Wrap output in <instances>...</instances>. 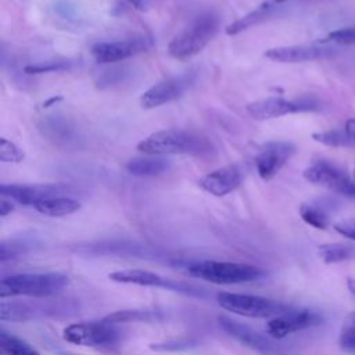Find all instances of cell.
<instances>
[{
	"mask_svg": "<svg viewBox=\"0 0 355 355\" xmlns=\"http://www.w3.org/2000/svg\"><path fill=\"white\" fill-rule=\"evenodd\" d=\"M137 150L148 155L186 154L193 157H208L215 151L208 137L183 129L158 130L143 139Z\"/></svg>",
	"mask_w": 355,
	"mask_h": 355,
	"instance_id": "obj_1",
	"label": "cell"
},
{
	"mask_svg": "<svg viewBox=\"0 0 355 355\" xmlns=\"http://www.w3.org/2000/svg\"><path fill=\"white\" fill-rule=\"evenodd\" d=\"M69 279L62 273H18L3 277L0 282V298L49 297L68 286Z\"/></svg>",
	"mask_w": 355,
	"mask_h": 355,
	"instance_id": "obj_2",
	"label": "cell"
},
{
	"mask_svg": "<svg viewBox=\"0 0 355 355\" xmlns=\"http://www.w3.org/2000/svg\"><path fill=\"white\" fill-rule=\"evenodd\" d=\"M219 19L212 12L201 14L194 22L176 35L168 44V54L176 60H187L198 54L215 36Z\"/></svg>",
	"mask_w": 355,
	"mask_h": 355,
	"instance_id": "obj_3",
	"label": "cell"
},
{
	"mask_svg": "<svg viewBox=\"0 0 355 355\" xmlns=\"http://www.w3.org/2000/svg\"><path fill=\"white\" fill-rule=\"evenodd\" d=\"M186 270L196 277L215 284L247 283L263 276V270L255 265L220 261L191 262L187 265Z\"/></svg>",
	"mask_w": 355,
	"mask_h": 355,
	"instance_id": "obj_4",
	"label": "cell"
},
{
	"mask_svg": "<svg viewBox=\"0 0 355 355\" xmlns=\"http://www.w3.org/2000/svg\"><path fill=\"white\" fill-rule=\"evenodd\" d=\"M216 300L218 304L229 312L257 319H272L293 309L291 306L270 298L240 293L222 291L218 294Z\"/></svg>",
	"mask_w": 355,
	"mask_h": 355,
	"instance_id": "obj_5",
	"label": "cell"
},
{
	"mask_svg": "<svg viewBox=\"0 0 355 355\" xmlns=\"http://www.w3.org/2000/svg\"><path fill=\"white\" fill-rule=\"evenodd\" d=\"M320 108L322 105L319 100L309 96H302L293 100L270 96L262 100L252 101L245 107L250 116L257 121H266V119L279 118V116H283L287 114H295V112L319 111Z\"/></svg>",
	"mask_w": 355,
	"mask_h": 355,
	"instance_id": "obj_6",
	"label": "cell"
},
{
	"mask_svg": "<svg viewBox=\"0 0 355 355\" xmlns=\"http://www.w3.org/2000/svg\"><path fill=\"white\" fill-rule=\"evenodd\" d=\"M218 323L220 329L243 345L262 354V355H283L286 352L284 347L272 340V337H266L261 334L258 330L252 329L248 324L240 323L229 316H219Z\"/></svg>",
	"mask_w": 355,
	"mask_h": 355,
	"instance_id": "obj_7",
	"label": "cell"
},
{
	"mask_svg": "<svg viewBox=\"0 0 355 355\" xmlns=\"http://www.w3.org/2000/svg\"><path fill=\"white\" fill-rule=\"evenodd\" d=\"M62 337L65 341L82 347H103L111 345L119 338V331L114 324L101 322L73 323L64 329Z\"/></svg>",
	"mask_w": 355,
	"mask_h": 355,
	"instance_id": "obj_8",
	"label": "cell"
},
{
	"mask_svg": "<svg viewBox=\"0 0 355 355\" xmlns=\"http://www.w3.org/2000/svg\"><path fill=\"white\" fill-rule=\"evenodd\" d=\"M304 178L318 186L326 187L337 194L355 197V182L337 165L330 161H315L304 171Z\"/></svg>",
	"mask_w": 355,
	"mask_h": 355,
	"instance_id": "obj_9",
	"label": "cell"
},
{
	"mask_svg": "<svg viewBox=\"0 0 355 355\" xmlns=\"http://www.w3.org/2000/svg\"><path fill=\"white\" fill-rule=\"evenodd\" d=\"M196 80V72L194 71H186L180 75L164 79L150 89H147L141 98V107L143 108H155L162 104L171 103L176 98H179Z\"/></svg>",
	"mask_w": 355,
	"mask_h": 355,
	"instance_id": "obj_10",
	"label": "cell"
},
{
	"mask_svg": "<svg viewBox=\"0 0 355 355\" xmlns=\"http://www.w3.org/2000/svg\"><path fill=\"white\" fill-rule=\"evenodd\" d=\"M75 189L68 184H0L1 197L11 198L12 201L33 207L39 201L61 197L68 193H73Z\"/></svg>",
	"mask_w": 355,
	"mask_h": 355,
	"instance_id": "obj_11",
	"label": "cell"
},
{
	"mask_svg": "<svg viewBox=\"0 0 355 355\" xmlns=\"http://www.w3.org/2000/svg\"><path fill=\"white\" fill-rule=\"evenodd\" d=\"M150 46L151 40L146 36H135L111 42H98L92 47V55L97 62L111 64L137 55L146 51Z\"/></svg>",
	"mask_w": 355,
	"mask_h": 355,
	"instance_id": "obj_12",
	"label": "cell"
},
{
	"mask_svg": "<svg viewBox=\"0 0 355 355\" xmlns=\"http://www.w3.org/2000/svg\"><path fill=\"white\" fill-rule=\"evenodd\" d=\"M297 147L287 140H272L262 144L257 157L255 168L261 179L270 180L294 155Z\"/></svg>",
	"mask_w": 355,
	"mask_h": 355,
	"instance_id": "obj_13",
	"label": "cell"
},
{
	"mask_svg": "<svg viewBox=\"0 0 355 355\" xmlns=\"http://www.w3.org/2000/svg\"><path fill=\"white\" fill-rule=\"evenodd\" d=\"M108 277L116 283L136 284V286H144V287H162V288L179 291V293H184L189 295H202L201 290H198L197 287H193L182 282H173L168 277H164L158 273L148 272V270H140V269L116 270L110 273Z\"/></svg>",
	"mask_w": 355,
	"mask_h": 355,
	"instance_id": "obj_14",
	"label": "cell"
},
{
	"mask_svg": "<svg viewBox=\"0 0 355 355\" xmlns=\"http://www.w3.org/2000/svg\"><path fill=\"white\" fill-rule=\"evenodd\" d=\"M319 323H322V316L319 313L308 309H291L283 315L269 319L266 323V331L273 340H280L291 333L318 326Z\"/></svg>",
	"mask_w": 355,
	"mask_h": 355,
	"instance_id": "obj_15",
	"label": "cell"
},
{
	"mask_svg": "<svg viewBox=\"0 0 355 355\" xmlns=\"http://www.w3.org/2000/svg\"><path fill=\"white\" fill-rule=\"evenodd\" d=\"M243 179V169L236 164H230L204 175L198 180V186L212 196L222 197L236 190L241 184Z\"/></svg>",
	"mask_w": 355,
	"mask_h": 355,
	"instance_id": "obj_16",
	"label": "cell"
},
{
	"mask_svg": "<svg viewBox=\"0 0 355 355\" xmlns=\"http://www.w3.org/2000/svg\"><path fill=\"white\" fill-rule=\"evenodd\" d=\"M334 53L333 47H323L315 44H297V46H282L273 47L265 51V57L276 62H304L318 58L329 57Z\"/></svg>",
	"mask_w": 355,
	"mask_h": 355,
	"instance_id": "obj_17",
	"label": "cell"
},
{
	"mask_svg": "<svg viewBox=\"0 0 355 355\" xmlns=\"http://www.w3.org/2000/svg\"><path fill=\"white\" fill-rule=\"evenodd\" d=\"M147 157H135L126 162V169L135 176H158L166 172L171 166V161L164 155H148Z\"/></svg>",
	"mask_w": 355,
	"mask_h": 355,
	"instance_id": "obj_18",
	"label": "cell"
},
{
	"mask_svg": "<svg viewBox=\"0 0 355 355\" xmlns=\"http://www.w3.org/2000/svg\"><path fill=\"white\" fill-rule=\"evenodd\" d=\"M33 208L46 216H65L80 209V202L75 198L61 196L39 201Z\"/></svg>",
	"mask_w": 355,
	"mask_h": 355,
	"instance_id": "obj_19",
	"label": "cell"
},
{
	"mask_svg": "<svg viewBox=\"0 0 355 355\" xmlns=\"http://www.w3.org/2000/svg\"><path fill=\"white\" fill-rule=\"evenodd\" d=\"M275 7H276V6H272V4L266 3V1H263L262 4H259V6H258L255 10H252L251 12L245 14L244 17L239 18V19L234 21L233 24L227 25L226 29H225V32L232 36V35H237V33H240V32H243V31H245V29H248V28H251V26H254V25L261 24L262 21H265V19L272 14V11H273Z\"/></svg>",
	"mask_w": 355,
	"mask_h": 355,
	"instance_id": "obj_20",
	"label": "cell"
},
{
	"mask_svg": "<svg viewBox=\"0 0 355 355\" xmlns=\"http://www.w3.org/2000/svg\"><path fill=\"white\" fill-rule=\"evenodd\" d=\"M318 254L324 263H337L355 258V244L329 243L318 247Z\"/></svg>",
	"mask_w": 355,
	"mask_h": 355,
	"instance_id": "obj_21",
	"label": "cell"
},
{
	"mask_svg": "<svg viewBox=\"0 0 355 355\" xmlns=\"http://www.w3.org/2000/svg\"><path fill=\"white\" fill-rule=\"evenodd\" d=\"M161 313L154 311H139V309H128V311H116L107 315L103 320L111 324L116 323H130V322H154L161 319Z\"/></svg>",
	"mask_w": 355,
	"mask_h": 355,
	"instance_id": "obj_22",
	"label": "cell"
},
{
	"mask_svg": "<svg viewBox=\"0 0 355 355\" xmlns=\"http://www.w3.org/2000/svg\"><path fill=\"white\" fill-rule=\"evenodd\" d=\"M0 352L3 355H40L26 341L15 337L6 330H0Z\"/></svg>",
	"mask_w": 355,
	"mask_h": 355,
	"instance_id": "obj_23",
	"label": "cell"
},
{
	"mask_svg": "<svg viewBox=\"0 0 355 355\" xmlns=\"http://www.w3.org/2000/svg\"><path fill=\"white\" fill-rule=\"evenodd\" d=\"M300 216L305 223L315 229L326 230L329 227V215L326 212V208L320 204H302L300 207Z\"/></svg>",
	"mask_w": 355,
	"mask_h": 355,
	"instance_id": "obj_24",
	"label": "cell"
},
{
	"mask_svg": "<svg viewBox=\"0 0 355 355\" xmlns=\"http://www.w3.org/2000/svg\"><path fill=\"white\" fill-rule=\"evenodd\" d=\"M312 139L327 147H348L354 146L355 140L347 133L345 129H330L312 133Z\"/></svg>",
	"mask_w": 355,
	"mask_h": 355,
	"instance_id": "obj_25",
	"label": "cell"
},
{
	"mask_svg": "<svg viewBox=\"0 0 355 355\" xmlns=\"http://www.w3.org/2000/svg\"><path fill=\"white\" fill-rule=\"evenodd\" d=\"M33 318V309L24 302H7L0 304V319L12 322H25Z\"/></svg>",
	"mask_w": 355,
	"mask_h": 355,
	"instance_id": "obj_26",
	"label": "cell"
},
{
	"mask_svg": "<svg viewBox=\"0 0 355 355\" xmlns=\"http://www.w3.org/2000/svg\"><path fill=\"white\" fill-rule=\"evenodd\" d=\"M338 347L343 352L355 355V311L347 313L343 320L338 336Z\"/></svg>",
	"mask_w": 355,
	"mask_h": 355,
	"instance_id": "obj_27",
	"label": "cell"
},
{
	"mask_svg": "<svg viewBox=\"0 0 355 355\" xmlns=\"http://www.w3.org/2000/svg\"><path fill=\"white\" fill-rule=\"evenodd\" d=\"M71 68V61L68 60H50L36 64H29L24 68L25 73H46V72H58Z\"/></svg>",
	"mask_w": 355,
	"mask_h": 355,
	"instance_id": "obj_28",
	"label": "cell"
},
{
	"mask_svg": "<svg viewBox=\"0 0 355 355\" xmlns=\"http://www.w3.org/2000/svg\"><path fill=\"white\" fill-rule=\"evenodd\" d=\"M24 157L25 154L18 146L4 137L0 139V159L3 162H21Z\"/></svg>",
	"mask_w": 355,
	"mask_h": 355,
	"instance_id": "obj_29",
	"label": "cell"
},
{
	"mask_svg": "<svg viewBox=\"0 0 355 355\" xmlns=\"http://www.w3.org/2000/svg\"><path fill=\"white\" fill-rule=\"evenodd\" d=\"M334 42L338 44H354L355 43V26H345L327 33V36L320 40V43Z\"/></svg>",
	"mask_w": 355,
	"mask_h": 355,
	"instance_id": "obj_30",
	"label": "cell"
},
{
	"mask_svg": "<svg viewBox=\"0 0 355 355\" xmlns=\"http://www.w3.org/2000/svg\"><path fill=\"white\" fill-rule=\"evenodd\" d=\"M130 72L126 71L125 68H114L110 71H105V73L98 79V86L105 87V86H114L119 85L125 80H128Z\"/></svg>",
	"mask_w": 355,
	"mask_h": 355,
	"instance_id": "obj_31",
	"label": "cell"
},
{
	"mask_svg": "<svg viewBox=\"0 0 355 355\" xmlns=\"http://www.w3.org/2000/svg\"><path fill=\"white\" fill-rule=\"evenodd\" d=\"M334 230L337 233H340L341 236L354 240L355 241V218L354 219H347V220H341L338 223L334 225Z\"/></svg>",
	"mask_w": 355,
	"mask_h": 355,
	"instance_id": "obj_32",
	"label": "cell"
},
{
	"mask_svg": "<svg viewBox=\"0 0 355 355\" xmlns=\"http://www.w3.org/2000/svg\"><path fill=\"white\" fill-rule=\"evenodd\" d=\"M191 344L189 341H175V343H158L155 345H151V349L155 351H178L189 348Z\"/></svg>",
	"mask_w": 355,
	"mask_h": 355,
	"instance_id": "obj_33",
	"label": "cell"
},
{
	"mask_svg": "<svg viewBox=\"0 0 355 355\" xmlns=\"http://www.w3.org/2000/svg\"><path fill=\"white\" fill-rule=\"evenodd\" d=\"M22 251L21 245L18 244H7V243H1L0 244V261L4 262L7 258L15 257Z\"/></svg>",
	"mask_w": 355,
	"mask_h": 355,
	"instance_id": "obj_34",
	"label": "cell"
},
{
	"mask_svg": "<svg viewBox=\"0 0 355 355\" xmlns=\"http://www.w3.org/2000/svg\"><path fill=\"white\" fill-rule=\"evenodd\" d=\"M12 209H14V204H12L10 200H7L6 197H1V200H0V215H1V216H6V215H8Z\"/></svg>",
	"mask_w": 355,
	"mask_h": 355,
	"instance_id": "obj_35",
	"label": "cell"
},
{
	"mask_svg": "<svg viewBox=\"0 0 355 355\" xmlns=\"http://www.w3.org/2000/svg\"><path fill=\"white\" fill-rule=\"evenodd\" d=\"M345 130L355 140V118H351L345 122Z\"/></svg>",
	"mask_w": 355,
	"mask_h": 355,
	"instance_id": "obj_36",
	"label": "cell"
},
{
	"mask_svg": "<svg viewBox=\"0 0 355 355\" xmlns=\"http://www.w3.org/2000/svg\"><path fill=\"white\" fill-rule=\"evenodd\" d=\"M126 1L130 3L137 10H143L144 8V0H126Z\"/></svg>",
	"mask_w": 355,
	"mask_h": 355,
	"instance_id": "obj_37",
	"label": "cell"
},
{
	"mask_svg": "<svg viewBox=\"0 0 355 355\" xmlns=\"http://www.w3.org/2000/svg\"><path fill=\"white\" fill-rule=\"evenodd\" d=\"M347 287H348L349 293L355 294V277H348L347 279Z\"/></svg>",
	"mask_w": 355,
	"mask_h": 355,
	"instance_id": "obj_38",
	"label": "cell"
},
{
	"mask_svg": "<svg viewBox=\"0 0 355 355\" xmlns=\"http://www.w3.org/2000/svg\"><path fill=\"white\" fill-rule=\"evenodd\" d=\"M265 1L269 3V4H272V6H279V4H283V3L290 1V0H265Z\"/></svg>",
	"mask_w": 355,
	"mask_h": 355,
	"instance_id": "obj_39",
	"label": "cell"
},
{
	"mask_svg": "<svg viewBox=\"0 0 355 355\" xmlns=\"http://www.w3.org/2000/svg\"><path fill=\"white\" fill-rule=\"evenodd\" d=\"M58 100H61V98H60V97H57V98H55V97H53V98H50L47 103H44V104H43V107H49L51 103H57Z\"/></svg>",
	"mask_w": 355,
	"mask_h": 355,
	"instance_id": "obj_40",
	"label": "cell"
},
{
	"mask_svg": "<svg viewBox=\"0 0 355 355\" xmlns=\"http://www.w3.org/2000/svg\"><path fill=\"white\" fill-rule=\"evenodd\" d=\"M354 173H355V168H354Z\"/></svg>",
	"mask_w": 355,
	"mask_h": 355,
	"instance_id": "obj_41",
	"label": "cell"
}]
</instances>
